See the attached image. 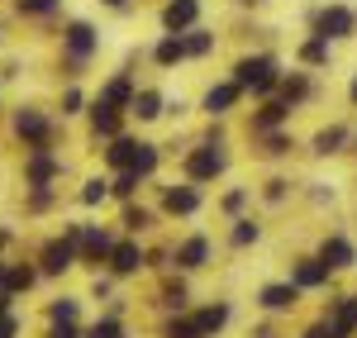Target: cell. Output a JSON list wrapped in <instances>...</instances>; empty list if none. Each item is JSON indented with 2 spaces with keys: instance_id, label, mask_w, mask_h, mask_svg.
<instances>
[{
  "instance_id": "cell-28",
  "label": "cell",
  "mask_w": 357,
  "mask_h": 338,
  "mask_svg": "<svg viewBox=\"0 0 357 338\" xmlns=\"http://www.w3.org/2000/svg\"><path fill=\"white\" fill-rule=\"evenodd\" d=\"M338 143H343V129H324V134H319V153H333Z\"/></svg>"
},
{
  "instance_id": "cell-2",
  "label": "cell",
  "mask_w": 357,
  "mask_h": 338,
  "mask_svg": "<svg viewBox=\"0 0 357 338\" xmlns=\"http://www.w3.org/2000/svg\"><path fill=\"white\" fill-rule=\"evenodd\" d=\"M319 38L329 43V38H343V33H353V10H343V5H329L324 15H319Z\"/></svg>"
},
{
  "instance_id": "cell-10",
  "label": "cell",
  "mask_w": 357,
  "mask_h": 338,
  "mask_svg": "<svg viewBox=\"0 0 357 338\" xmlns=\"http://www.w3.org/2000/svg\"><path fill=\"white\" fill-rule=\"evenodd\" d=\"M110 267L119 272V277H129V272L143 267V253H138L134 243H119V248H110Z\"/></svg>"
},
{
  "instance_id": "cell-16",
  "label": "cell",
  "mask_w": 357,
  "mask_h": 338,
  "mask_svg": "<svg viewBox=\"0 0 357 338\" xmlns=\"http://www.w3.org/2000/svg\"><path fill=\"white\" fill-rule=\"evenodd\" d=\"M195 205H200V196H195L191 186H181V191H167V210H172V215H191Z\"/></svg>"
},
{
  "instance_id": "cell-12",
  "label": "cell",
  "mask_w": 357,
  "mask_h": 338,
  "mask_svg": "<svg viewBox=\"0 0 357 338\" xmlns=\"http://www.w3.org/2000/svg\"><path fill=\"white\" fill-rule=\"evenodd\" d=\"M234 100H238V86H234V82L210 86V95H205V110H210V114H224L229 105H234Z\"/></svg>"
},
{
  "instance_id": "cell-33",
  "label": "cell",
  "mask_w": 357,
  "mask_h": 338,
  "mask_svg": "<svg viewBox=\"0 0 357 338\" xmlns=\"http://www.w3.org/2000/svg\"><path fill=\"white\" fill-rule=\"evenodd\" d=\"M186 53H210V33H191L186 38Z\"/></svg>"
},
{
  "instance_id": "cell-18",
  "label": "cell",
  "mask_w": 357,
  "mask_h": 338,
  "mask_svg": "<svg viewBox=\"0 0 357 338\" xmlns=\"http://www.w3.org/2000/svg\"><path fill=\"white\" fill-rule=\"evenodd\" d=\"M134 110H138V119H158L162 114V100L153 91H143V95H134Z\"/></svg>"
},
{
  "instance_id": "cell-7",
  "label": "cell",
  "mask_w": 357,
  "mask_h": 338,
  "mask_svg": "<svg viewBox=\"0 0 357 338\" xmlns=\"http://www.w3.org/2000/svg\"><path fill=\"white\" fill-rule=\"evenodd\" d=\"M319 262H324L329 272L353 267V243H348V238H329V243H324V253H319Z\"/></svg>"
},
{
  "instance_id": "cell-32",
  "label": "cell",
  "mask_w": 357,
  "mask_h": 338,
  "mask_svg": "<svg viewBox=\"0 0 357 338\" xmlns=\"http://www.w3.org/2000/svg\"><path fill=\"white\" fill-rule=\"evenodd\" d=\"M57 0H20V10H29V15H48Z\"/></svg>"
},
{
  "instance_id": "cell-29",
  "label": "cell",
  "mask_w": 357,
  "mask_h": 338,
  "mask_svg": "<svg viewBox=\"0 0 357 338\" xmlns=\"http://www.w3.org/2000/svg\"><path fill=\"white\" fill-rule=\"evenodd\" d=\"M29 176H33V181H48V176H53V162H48V158H33Z\"/></svg>"
},
{
  "instance_id": "cell-40",
  "label": "cell",
  "mask_w": 357,
  "mask_h": 338,
  "mask_svg": "<svg viewBox=\"0 0 357 338\" xmlns=\"http://www.w3.org/2000/svg\"><path fill=\"white\" fill-rule=\"evenodd\" d=\"M105 5H124V0H105Z\"/></svg>"
},
{
  "instance_id": "cell-8",
  "label": "cell",
  "mask_w": 357,
  "mask_h": 338,
  "mask_svg": "<svg viewBox=\"0 0 357 338\" xmlns=\"http://www.w3.org/2000/svg\"><path fill=\"white\" fill-rule=\"evenodd\" d=\"M72 257H77L72 238H67V243H48V248H43V272H67Z\"/></svg>"
},
{
  "instance_id": "cell-36",
  "label": "cell",
  "mask_w": 357,
  "mask_h": 338,
  "mask_svg": "<svg viewBox=\"0 0 357 338\" xmlns=\"http://www.w3.org/2000/svg\"><path fill=\"white\" fill-rule=\"evenodd\" d=\"M15 329H20V324H15V319H5V314H0V338H15Z\"/></svg>"
},
{
  "instance_id": "cell-27",
  "label": "cell",
  "mask_w": 357,
  "mask_h": 338,
  "mask_svg": "<svg viewBox=\"0 0 357 338\" xmlns=\"http://www.w3.org/2000/svg\"><path fill=\"white\" fill-rule=\"evenodd\" d=\"M234 243H238V248H248V243H257V224H252V220H243V224L234 229Z\"/></svg>"
},
{
  "instance_id": "cell-19",
  "label": "cell",
  "mask_w": 357,
  "mask_h": 338,
  "mask_svg": "<svg viewBox=\"0 0 357 338\" xmlns=\"http://www.w3.org/2000/svg\"><path fill=\"white\" fill-rule=\"evenodd\" d=\"M96 129H100V134H114V129H119V114H114V105H105V100L96 105Z\"/></svg>"
},
{
  "instance_id": "cell-37",
  "label": "cell",
  "mask_w": 357,
  "mask_h": 338,
  "mask_svg": "<svg viewBox=\"0 0 357 338\" xmlns=\"http://www.w3.org/2000/svg\"><path fill=\"white\" fill-rule=\"evenodd\" d=\"M53 338H77V329L72 324H53Z\"/></svg>"
},
{
  "instance_id": "cell-20",
  "label": "cell",
  "mask_w": 357,
  "mask_h": 338,
  "mask_svg": "<svg viewBox=\"0 0 357 338\" xmlns=\"http://www.w3.org/2000/svg\"><path fill=\"white\" fill-rule=\"evenodd\" d=\"M181 53H186V43H181V38H176V33H172V38H162V43H158V62H162V67H167V62H176V57H181Z\"/></svg>"
},
{
  "instance_id": "cell-23",
  "label": "cell",
  "mask_w": 357,
  "mask_h": 338,
  "mask_svg": "<svg viewBox=\"0 0 357 338\" xmlns=\"http://www.w3.org/2000/svg\"><path fill=\"white\" fill-rule=\"evenodd\" d=\"M124 100H129V77L110 82V91H105V105H124Z\"/></svg>"
},
{
  "instance_id": "cell-25",
  "label": "cell",
  "mask_w": 357,
  "mask_h": 338,
  "mask_svg": "<svg viewBox=\"0 0 357 338\" xmlns=\"http://www.w3.org/2000/svg\"><path fill=\"white\" fill-rule=\"evenodd\" d=\"M301 57H305V62H324V57H329V43L314 38V43H305V48H301Z\"/></svg>"
},
{
  "instance_id": "cell-4",
  "label": "cell",
  "mask_w": 357,
  "mask_h": 338,
  "mask_svg": "<svg viewBox=\"0 0 357 338\" xmlns=\"http://www.w3.org/2000/svg\"><path fill=\"white\" fill-rule=\"evenodd\" d=\"M324 329H329V338H353L357 334V295L333 305V319L324 324Z\"/></svg>"
},
{
  "instance_id": "cell-3",
  "label": "cell",
  "mask_w": 357,
  "mask_h": 338,
  "mask_svg": "<svg viewBox=\"0 0 357 338\" xmlns=\"http://www.w3.org/2000/svg\"><path fill=\"white\" fill-rule=\"evenodd\" d=\"M296 300H301V291H296V286L291 282H272V286H262V295H257V305H262V310H291V305H296Z\"/></svg>"
},
{
  "instance_id": "cell-39",
  "label": "cell",
  "mask_w": 357,
  "mask_h": 338,
  "mask_svg": "<svg viewBox=\"0 0 357 338\" xmlns=\"http://www.w3.org/2000/svg\"><path fill=\"white\" fill-rule=\"evenodd\" d=\"M0 314H5V295H0Z\"/></svg>"
},
{
  "instance_id": "cell-9",
  "label": "cell",
  "mask_w": 357,
  "mask_h": 338,
  "mask_svg": "<svg viewBox=\"0 0 357 338\" xmlns=\"http://www.w3.org/2000/svg\"><path fill=\"white\" fill-rule=\"evenodd\" d=\"M224 324H229V305H205V310L195 314V329H200V338L220 334Z\"/></svg>"
},
{
  "instance_id": "cell-15",
  "label": "cell",
  "mask_w": 357,
  "mask_h": 338,
  "mask_svg": "<svg viewBox=\"0 0 357 338\" xmlns=\"http://www.w3.org/2000/svg\"><path fill=\"white\" fill-rule=\"evenodd\" d=\"M15 129H20L24 139H33V143H43V139H48V124H43V114H33V110L20 114V124H15Z\"/></svg>"
},
{
  "instance_id": "cell-13",
  "label": "cell",
  "mask_w": 357,
  "mask_h": 338,
  "mask_svg": "<svg viewBox=\"0 0 357 338\" xmlns=\"http://www.w3.org/2000/svg\"><path fill=\"white\" fill-rule=\"evenodd\" d=\"M329 282V267H324V262H301V267H296V291H305V286H324Z\"/></svg>"
},
{
  "instance_id": "cell-35",
  "label": "cell",
  "mask_w": 357,
  "mask_h": 338,
  "mask_svg": "<svg viewBox=\"0 0 357 338\" xmlns=\"http://www.w3.org/2000/svg\"><path fill=\"white\" fill-rule=\"evenodd\" d=\"M124 224H129V229H143V224H148V210H129V220H124Z\"/></svg>"
},
{
  "instance_id": "cell-34",
  "label": "cell",
  "mask_w": 357,
  "mask_h": 338,
  "mask_svg": "<svg viewBox=\"0 0 357 338\" xmlns=\"http://www.w3.org/2000/svg\"><path fill=\"white\" fill-rule=\"evenodd\" d=\"M10 286H20V291L33 286V272H29V267H15V272H10Z\"/></svg>"
},
{
  "instance_id": "cell-1",
  "label": "cell",
  "mask_w": 357,
  "mask_h": 338,
  "mask_svg": "<svg viewBox=\"0 0 357 338\" xmlns=\"http://www.w3.org/2000/svg\"><path fill=\"white\" fill-rule=\"evenodd\" d=\"M234 72H238V82H234L238 91H243V86H248V91H272V86H276V67L267 62V57H248V62L234 67Z\"/></svg>"
},
{
  "instance_id": "cell-11",
  "label": "cell",
  "mask_w": 357,
  "mask_h": 338,
  "mask_svg": "<svg viewBox=\"0 0 357 338\" xmlns=\"http://www.w3.org/2000/svg\"><path fill=\"white\" fill-rule=\"evenodd\" d=\"M205 257H210V243H205V238H191V243H181V253H176V267L195 272V267H205Z\"/></svg>"
},
{
  "instance_id": "cell-30",
  "label": "cell",
  "mask_w": 357,
  "mask_h": 338,
  "mask_svg": "<svg viewBox=\"0 0 357 338\" xmlns=\"http://www.w3.org/2000/svg\"><path fill=\"white\" fill-rule=\"evenodd\" d=\"M82 200H86V205H96V200H105V181H86Z\"/></svg>"
},
{
  "instance_id": "cell-31",
  "label": "cell",
  "mask_w": 357,
  "mask_h": 338,
  "mask_svg": "<svg viewBox=\"0 0 357 338\" xmlns=\"http://www.w3.org/2000/svg\"><path fill=\"white\" fill-rule=\"evenodd\" d=\"M281 114H286V110H281V105H267V110L257 114V129H272V124H276V119H281Z\"/></svg>"
},
{
  "instance_id": "cell-17",
  "label": "cell",
  "mask_w": 357,
  "mask_h": 338,
  "mask_svg": "<svg viewBox=\"0 0 357 338\" xmlns=\"http://www.w3.org/2000/svg\"><path fill=\"white\" fill-rule=\"evenodd\" d=\"M134 158H138V143L114 139V148H110V162H114V167H134Z\"/></svg>"
},
{
  "instance_id": "cell-21",
  "label": "cell",
  "mask_w": 357,
  "mask_h": 338,
  "mask_svg": "<svg viewBox=\"0 0 357 338\" xmlns=\"http://www.w3.org/2000/svg\"><path fill=\"white\" fill-rule=\"evenodd\" d=\"M86 338H124V329H119V319H96Z\"/></svg>"
},
{
  "instance_id": "cell-38",
  "label": "cell",
  "mask_w": 357,
  "mask_h": 338,
  "mask_svg": "<svg viewBox=\"0 0 357 338\" xmlns=\"http://www.w3.org/2000/svg\"><path fill=\"white\" fill-rule=\"evenodd\" d=\"M301 338H329V329H324V324H314V329H305Z\"/></svg>"
},
{
  "instance_id": "cell-24",
  "label": "cell",
  "mask_w": 357,
  "mask_h": 338,
  "mask_svg": "<svg viewBox=\"0 0 357 338\" xmlns=\"http://www.w3.org/2000/svg\"><path fill=\"white\" fill-rule=\"evenodd\" d=\"M86 253H91V257H105V253H110V238L91 229V233H86Z\"/></svg>"
},
{
  "instance_id": "cell-22",
  "label": "cell",
  "mask_w": 357,
  "mask_h": 338,
  "mask_svg": "<svg viewBox=\"0 0 357 338\" xmlns=\"http://www.w3.org/2000/svg\"><path fill=\"white\" fill-rule=\"evenodd\" d=\"M167 338H200V329H195V319H172Z\"/></svg>"
},
{
  "instance_id": "cell-5",
  "label": "cell",
  "mask_w": 357,
  "mask_h": 338,
  "mask_svg": "<svg viewBox=\"0 0 357 338\" xmlns=\"http://www.w3.org/2000/svg\"><path fill=\"white\" fill-rule=\"evenodd\" d=\"M186 171H191L195 181H205V176H220V171H224V153H215V148H200V153H191Z\"/></svg>"
},
{
  "instance_id": "cell-6",
  "label": "cell",
  "mask_w": 357,
  "mask_h": 338,
  "mask_svg": "<svg viewBox=\"0 0 357 338\" xmlns=\"http://www.w3.org/2000/svg\"><path fill=\"white\" fill-rule=\"evenodd\" d=\"M195 15H200V0H172L162 10V24L176 33V29H186V24H195Z\"/></svg>"
},
{
  "instance_id": "cell-41",
  "label": "cell",
  "mask_w": 357,
  "mask_h": 338,
  "mask_svg": "<svg viewBox=\"0 0 357 338\" xmlns=\"http://www.w3.org/2000/svg\"><path fill=\"white\" fill-rule=\"evenodd\" d=\"M353 100H357V82H353Z\"/></svg>"
},
{
  "instance_id": "cell-14",
  "label": "cell",
  "mask_w": 357,
  "mask_h": 338,
  "mask_svg": "<svg viewBox=\"0 0 357 338\" xmlns=\"http://www.w3.org/2000/svg\"><path fill=\"white\" fill-rule=\"evenodd\" d=\"M67 48H72L77 57H86L91 48H96V29H91V24H72V29H67Z\"/></svg>"
},
{
  "instance_id": "cell-26",
  "label": "cell",
  "mask_w": 357,
  "mask_h": 338,
  "mask_svg": "<svg viewBox=\"0 0 357 338\" xmlns=\"http://www.w3.org/2000/svg\"><path fill=\"white\" fill-rule=\"evenodd\" d=\"M77 319V300H57L53 305V324H72Z\"/></svg>"
}]
</instances>
